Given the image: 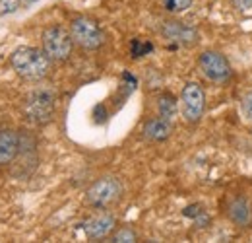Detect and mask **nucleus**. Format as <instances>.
Instances as JSON below:
<instances>
[{"label": "nucleus", "mask_w": 252, "mask_h": 243, "mask_svg": "<svg viewBox=\"0 0 252 243\" xmlns=\"http://www.w3.org/2000/svg\"><path fill=\"white\" fill-rule=\"evenodd\" d=\"M35 2H37V0H20L22 6H32V4H35Z\"/></svg>", "instance_id": "obj_21"}, {"label": "nucleus", "mask_w": 252, "mask_h": 243, "mask_svg": "<svg viewBox=\"0 0 252 243\" xmlns=\"http://www.w3.org/2000/svg\"><path fill=\"white\" fill-rule=\"evenodd\" d=\"M198 64H200L202 74L210 82L223 84V82H227L231 78V64L218 51H206V53H202Z\"/></svg>", "instance_id": "obj_7"}, {"label": "nucleus", "mask_w": 252, "mask_h": 243, "mask_svg": "<svg viewBox=\"0 0 252 243\" xmlns=\"http://www.w3.org/2000/svg\"><path fill=\"white\" fill-rule=\"evenodd\" d=\"M192 2L194 0H161L163 8L167 12H171V14H181V12L189 10L190 6H192Z\"/></svg>", "instance_id": "obj_14"}, {"label": "nucleus", "mask_w": 252, "mask_h": 243, "mask_svg": "<svg viewBox=\"0 0 252 243\" xmlns=\"http://www.w3.org/2000/svg\"><path fill=\"white\" fill-rule=\"evenodd\" d=\"M41 43H43V51L49 55V59L57 62L68 61L72 55V47H74L72 33L64 30L63 26L47 28L41 35Z\"/></svg>", "instance_id": "obj_2"}, {"label": "nucleus", "mask_w": 252, "mask_h": 243, "mask_svg": "<svg viewBox=\"0 0 252 243\" xmlns=\"http://www.w3.org/2000/svg\"><path fill=\"white\" fill-rule=\"evenodd\" d=\"M26 117L35 124H47L55 115V93L51 90H33L24 103Z\"/></svg>", "instance_id": "obj_3"}, {"label": "nucleus", "mask_w": 252, "mask_h": 243, "mask_svg": "<svg viewBox=\"0 0 252 243\" xmlns=\"http://www.w3.org/2000/svg\"><path fill=\"white\" fill-rule=\"evenodd\" d=\"M158 111L159 117L173 121L177 117V99L171 93H161L158 99Z\"/></svg>", "instance_id": "obj_13"}, {"label": "nucleus", "mask_w": 252, "mask_h": 243, "mask_svg": "<svg viewBox=\"0 0 252 243\" xmlns=\"http://www.w3.org/2000/svg\"><path fill=\"white\" fill-rule=\"evenodd\" d=\"M94 117H95V122H103L107 119V111H105V107L103 105H97L94 109Z\"/></svg>", "instance_id": "obj_20"}, {"label": "nucleus", "mask_w": 252, "mask_h": 243, "mask_svg": "<svg viewBox=\"0 0 252 243\" xmlns=\"http://www.w3.org/2000/svg\"><path fill=\"white\" fill-rule=\"evenodd\" d=\"M241 109H243L245 117H247L249 121H252V93H249V95L243 97V101H241Z\"/></svg>", "instance_id": "obj_17"}, {"label": "nucleus", "mask_w": 252, "mask_h": 243, "mask_svg": "<svg viewBox=\"0 0 252 243\" xmlns=\"http://www.w3.org/2000/svg\"><path fill=\"white\" fill-rule=\"evenodd\" d=\"M229 218L237 226H249L251 224V206L247 199H237L229 204Z\"/></svg>", "instance_id": "obj_12"}, {"label": "nucleus", "mask_w": 252, "mask_h": 243, "mask_svg": "<svg viewBox=\"0 0 252 243\" xmlns=\"http://www.w3.org/2000/svg\"><path fill=\"white\" fill-rule=\"evenodd\" d=\"M115 230V216L109 212H99L88 218L86 224H84V232L88 236V240H103L107 238L111 232Z\"/></svg>", "instance_id": "obj_9"}, {"label": "nucleus", "mask_w": 252, "mask_h": 243, "mask_svg": "<svg viewBox=\"0 0 252 243\" xmlns=\"http://www.w3.org/2000/svg\"><path fill=\"white\" fill-rule=\"evenodd\" d=\"M152 49H154L152 43H148V41H140V39H134L132 45H130V53H132L134 59H140V57L148 55Z\"/></svg>", "instance_id": "obj_15"}, {"label": "nucleus", "mask_w": 252, "mask_h": 243, "mask_svg": "<svg viewBox=\"0 0 252 243\" xmlns=\"http://www.w3.org/2000/svg\"><path fill=\"white\" fill-rule=\"evenodd\" d=\"M123 195V185L115 177H101L88 189L86 201L95 208H107L115 204Z\"/></svg>", "instance_id": "obj_5"}, {"label": "nucleus", "mask_w": 252, "mask_h": 243, "mask_svg": "<svg viewBox=\"0 0 252 243\" xmlns=\"http://www.w3.org/2000/svg\"><path fill=\"white\" fill-rule=\"evenodd\" d=\"M185 216H190V218H198V216H204V210L200 204H192V206H187L185 208Z\"/></svg>", "instance_id": "obj_19"}, {"label": "nucleus", "mask_w": 252, "mask_h": 243, "mask_svg": "<svg viewBox=\"0 0 252 243\" xmlns=\"http://www.w3.org/2000/svg\"><path fill=\"white\" fill-rule=\"evenodd\" d=\"M70 33L76 45H80L86 51H95L105 43V35L103 30L99 28V24L92 18H76L70 24Z\"/></svg>", "instance_id": "obj_4"}, {"label": "nucleus", "mask_w": 252, "mask_h": 243, "mask_svg": "<svg viewBox=\"0 0 252 243\" xmlns=\"http://www.w3.org/2000/svg\"><path fill=\"white\" fill-rule=\"evenodd\" d=\"M159 31L167 41L183 45V47H190V45L198 43V31L189 24H185V22H177V20L163 22Z\"/></svg>", "instance_id": "obj_8"}, {"label": "nucleus", "mask_w": 252, "mask_h": 243, "mask_svg": "<svg viewBox=\"0 0 252 243\" xmlns=\"http://www.w3.org/2000/svg\"><path fill=\"white\" fill-rule=\"evenodd\" d=\"M20 150V138L14 130L4 128L0 130V165L10 163Z\"/></svg>", "instance_id": "obj_11"}, {"label": "nucleus", "mask_w": 252, "mask_h": 243, "mask_svg": "<svg viewBox=\"0 0 252 243\" xmlns=\"http://www.w3.org/2000/svg\"><path fill=\"white\" fill-rule=\"evenodd\" d=\"M181 107H183V119L189 124H196L202 119L204 109H206V93L200 84L189 82L183 93H181Z\"/></svg>", "instance_id": "obj_6"}, {"label": "nucleus", "mask_w": 252, "mask_h": 243, "mask_svg": "<svg viewBox=\"0 0 252 243\" xmlns=\"http://www.w3.org/2000/svg\"><path fill=\"white\" fill-rule=\"evenodd\" d=\"M51 59L45 51L35 47H18L10 55V64L16 74L28 82H41L51 72Z\"/></svg>", "instance_id": "obj_1"}, {"label": "nucleus", "mask_w": 252, "mask_h": 243, "mask_svg": "<svg viewBox=\"0 0 252 243\" xmlns=\"http://www.w3.org/2000/svg\"><path fill=\"white\" fill-rule=\"evenodd\" d=\"M233 6H235L239 12H251L252 0H233Z\"/></svg>", "instance_id": "obj_18"}, {"label": "nucleus", "mask_w": 252, "mask_h": 243, "mask_svg": "<svg viewBox=\"0 0 252 243\" xmlns=\"http://www.w3.org/2000/svg\"><path fill=\"white\" fill-rule=\"evenodd\" d=\"M138 240V236H136V232L132 230V228H121L115 236H113V242L117 243H132Z\"/></svg>", "instance_id": "obj_16"}, {"label": "nucleus", "mask_w": 252, "mask_h": 243, "mask_svg": "<svg viewBox=\"0 0 252 243\" xmlns=\"http://www.w3.org/2000/svg\"><path fill=\"white\" fill-rule=\"evenodd\" d=\"M173 132V124L169 119H163V117H156V119H150V121L144 124V136L152 142H163L171 136Z\"/></svg>", "instance_id": "obj_10"}]
</instances>
